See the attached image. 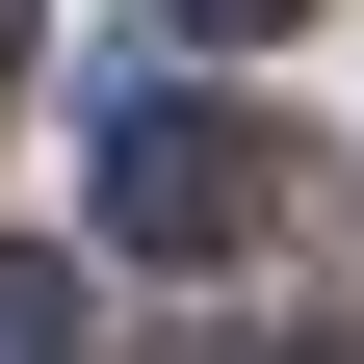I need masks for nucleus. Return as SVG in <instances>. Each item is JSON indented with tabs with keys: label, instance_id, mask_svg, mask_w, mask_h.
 <instances>
[{
	"label": "nucleus",
	"instance_id": "nucleus-1",
	"mask_svg": "<svg viewBox=\"0 0 364 364\" xmlns=\"http://www.w3.org/2000/svg\"><path fill=\"white\" fill-rule=\"evenodd\" d=\"M78 208H105V260H235L260 235V130L208 78H105L78 105Z\"/></svg>",
	"mask_w": 364,
	"mask_h": 364
},
{
	"label": "nucleus",
	"instance_id": "nucleus-2",
	"mask_svg": "<svg viewBox=\"0 0 364 364\" xmlns=\"http://www.w3.org/2000/svg\"><path fill=\"white\" fill-rule=\"evenodd\" d=\"M0 364H78V260L53 235H0Z\"/></svg>",
	"mask_w": 364,
	"mask_h": 364
},
{
	"label": "nucleus",
	"instance_id": "nucleus-3",
	"mask_svg": "<svg viewBox=\"0 0 364 364\" xmlns=\"http://www.w3.org/2000/svg\"><path fill=\"white\" fill-rule=\"evenodd\" d=\"M182 26H208V53H260V26H312V0H182Z\"/></svg>",
	"mask_w": 364,
	"mask_h": 364
},
{
	"label": "nucleus",
	"instance_id": "nucleus-4",
	"mask_svg": "<svg viewBox=\"0 0 364 364\" xmlns=\"http://www.w3.org/2000/svg\"><path fill=\"white\" fill-rule=\"evenodd\" d=\"M312 364H364V312H338V338H312Z\"/></svg>",
	"mask_w": 364,
	"mask_h": 364
},
{
	"label": "nucleus",
	"instance_id": "nucleus-5",
	"mask_svg": "<svg viewBox=\"0 0 364 364\" xmlns=\"http://www.w3.org/2000/svg\"><path fill=\"white\" fill-rule=\"evenodd\" d=\"M0 53H26V0H0Z\"/></svg>",
	"mask_w": 364,
	"mask_h": 364
}]
</instances>
